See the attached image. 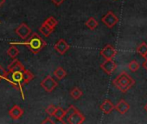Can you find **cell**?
Here are the masks:
<instances>
[{
    "label": "cell",
    "instance_id": "ba28073f",
    "mask_svg": "<svg viewBox=\"0 0 147 124\" xmlns=\"http://www.w3.org/2000/svg\"><path fill=\"white\" fill-rule=\"evenodd\" d=\"M117 54V50L111 45H107L103 49H101L100 51V55L106 59H113Z\"/></svg>",
    "mask_w": 147,
    "mask_h": 124
},
{
    "label": "cell",
    "instance_id": "4dcf8cb0",
    "mask_svg": "<svg viewBox=\"0 0 147 124\" xmlns=\"http://www.w3.org/2000/svg\"><path fill=\"white\" fill-rule=\"evenodd\" d=\"M144 59H147V53H145V55H144Z\"/></svg>",
    "mask_w": 147,
    "mask_h": 124
},
{
    "label": "cell",
    "instance_id": "7402d4cb",
    "mask_svg": "<svg viewBox=\"0 0 147 124\" xmlns=\"http://www.w3.org/2000/svg\"><path fill=\"white\" fill-rule=\"evenodd\" d=\"M43 23H45L46 25H48V26H49L50 28H53V29H54V28L57 25L58 22H57V20L55 19L53 17H49V18H47V19L43 22Z\"/></svg>",
    "mask_w": 147,
    "mask_h": 124
},
{
    "label": "cell",
    "instance_id": "3957f363",
    "mask_svg": "<svg viewBox=\"0 0 147 124\" xmlns=\"http://www.w3.org/2000/svg\"><path fill=\"white\" fill-rule=\"evenodd\" d=\"M113 84L119 91L125 93L133 86L135 81L127 73L123 72L117 76V78L113 81Z\"/></svg>",
    "mask_w": 147,
    "mask_h": 124
},
{
    "label": "cell",
    "instance_id": "603a6c76",
    "mask_svg": "<svg viewBox=\"0 0 147 124\" xmlns=\"http://www.w3.org/2000/svg\"><path fill=\"white\" fill-rule=\"evenodd\" d=\"M78 109L74 106V105H70L68 108H67V109H66V115L65 116H67V117H69L70 115H72L75 112H76Z\"/></svg>",
    "mask_w": 147,
    "mask_h": 124
},
{
    "label": "cell",
    "instance_id": "9c48e42d",
    "mask_svg": "<svg viewBox=\"0 0 147 124\" xmlns=\"http://www.w3.org/2000/svg\"><path fill=\"white\" fill-rule=\"evenodd\" d=\"M67 119V122L70 124H81L85 121V116L79 110H77Z\"/></svg>",
    "mask_w": 147,
    "mask_h": 124
},
{
    "label": "cell",
    "instance_id": "277c9868",
    "mask_svg": "<svg viewBox=\"0 0 147 124\" xmlns=\"http://www.w3.org/2000/svg\"><path fill=\"white\" fill-rule=\"evenodd\" d=\"M101 22L109 29H112L113 27H114L118 22H119V18L113 12V11H108L102 18H101Z\"/></svg>",
    "mask_w": 147,
    "mask_h": 124
},
{
    "label": "cell",
    "instance_id": "44dd1931",
    "mask_svg": "<svg viewBox=\"0 0 147 124\" xmlns=\"http://www.w3.org/2000/svg\"><path fill=\"white\" fill-rule=\"evenodd\" d=\"M140 67V65L139 63L137 61V60H131L130 63H129V70L131 72V73H135L137 72Z\"/></svg>",
    "mask_w": 147,
    "mask_h": 124
},
{
    "label": "cell",
    "instance_id": "f1b7e54d",
    "mask_svg": "<svg viewBox=\"0 0 147 124\" xmlns=\"http://www.w3.org/2000/svg\"><path fill=\"white\" fill-rule=\"evenodd\" d=\"M5 3V0H0V6H2Z\"/></svg>",
    "mask_w": 147,
    "mask_h": 124
},
{
    "label": "cell",
    "instance_id": "d6986e66",
    "mask_svg": "<svg viewBox=\"0 0 147 124\" xmlns=\"http://www.w3.org/2000/svg\"><path fill=\"white\" fill-rule=\"evenodd\" d=\"M70 96L75 100H77L82 96V91L78 87H75L70 91Z\"/></svg>",
    "mask_w": 147,
    "mask_h": 124
},
{
    "label": "cell",
    "instance_id": "d4e9b609",
    "mask_svg": "<svg viewBox=\"0 0 147 124\" xmlns=\"http://www.w3.org/2000/svg\"><path fill=\"white\" fill-rule=\"evenodd\" d=\"M5 75H6V71L1 66H0V81H1L2 79H5Z\"/></svg>",
    "mask_w": 147,
    "mask_h": 124
},
{
    "label": "cell",
    "instance_id": "e0dca14e",
    "mask_svg": "<svg viewBox=\"0 0 147 124\" xmlns=\"http://www.w3.org/2000/svg\"><path fill=\"white\" fill-rule=\"evenodd\" d=\"M98 24H99V23H98L97 20H96L95 18H94V17H89V18L88 19V21L86 22V26H87L89 29H91V30L95 29L97 28Z\"/></svg>",
    "mask_w": 147,
    "mask_h": 124
},
{
    "label": "cell",
    "instance_id": "484cf974",
    "mask_svg": "<svg viewBox=\"0 0 147 124\" xmlns=\"http://www.w3.org/2000/svg\"><path fill=\"white\" fill-rule=\"evenodd\" d=\"M51 1L55 5H57V6H59V5H61L65 0H51Z\"/></svg>",
    "mask_w": 147,
    "mask_h": 124
},
{
    "label": "cell",
    "instance_id": "4316f807",
    "mask_svg": "<svg viewBox=\"0 0 147 124\" xmlns=\"http://www.w3.org/2000/svg\"><path fill=\"white\" fill-rule=\"evenodd\" d=\"M42 124H46V123H51V124H53V123H54V121H53L49 117H48V118H46L44 121H42Z\"/></svg>",
    "mask_w": 147,
    "mask_h": 124
},
{
    "label": "cell",
    "instance_id": "ac0fdd59",
    "mask_svg": "<svg viewBox=\"0 0 147 124\" xmlns=\"http://www.w3.org/2000/svg\"><path fill=\"white\" fill-rule=\"evenodd\" d=\"M53 30H54L53 28H50L49 26L46 25L45 23H42V25L40 28V32L46 37H48L53 32Z\"/></svg>",
    "mask_w": 147,
    "mask_h": 124
},
{
    "label": "cell",
    "instance_id": "6da1fadb",
    "mask_svg": "<svg viewBox=\"0 0 147 124\" xmlns=\"http://www.w3.org/2000/svg\"><path fill=\"white\" fill-rule=\"evenodd\" d=\"M34 78L35 76L31 72L27 70L18 59H14L8 67V71H6L5 79L11 84L15 88H18L22 93L23 99H24L23 86L30 83Z\"/></svg>",
    "mask_w": 147,
    "mask_h": 124
},
{
    "label": "cell",
    "instance_id": "cb8c5ba5",
    "mask_svg": "<svg viewBox=\"0 0 147 124\" xmlns=\"http://www.w3.org/2000/svg\"><path fill=\"white\" fill-rule=\"evenodd\" d=\"M55 110H56V107H55V105H53V104L49 105L48 108L45 109L46 113H47L49 116H53L54 114H55Z\"/></svg>",
    "mask_w": 147,
    "mask_h": 124
},
{
    "label": "cell",
    "instance_id": "4fadbf2b",
    "mask_svg": "<svg viewBox=\"0 0 147 124\" xmlns=\"http://www.w3.org/2000/svg\"><path fill=\"white\" fill-rule=\"evenodd\" d=\"M101 111L106 114V115H108L110 114L113 109H114V104L109 100V99H106L100 106Z\"/></svg>",
    "mask_w": 147,
    "mask_h": 124
},
{
    "label": "cell",
    "instance_id": "5bb4252c",
    "mask_svg": "<svg viewBox=\"0 0 147 124\" xmlns=\"http://www.w3.org/2000/svg\"><path fill=\"white\" fill-rule=\"evenodd\" d=\"M54 75H55V77H56L57 79L61 80L62 79H64L67 76V72L64 70L63 67H59L54 71Z\"/></svg>",
    "mask_w": 147,
    "mask_h": 124
},
{
    "label": "cell",
    "instance_id": "5b68a950",
    "mask_svg": "<svg viewBox=\"0 0 147 124\" xmlns=\"http://www.w3.org/2000/svg\"><path fill=\"white\" fill-rule=\"evenodd\" d=\"M58 85V83L51 77L47 76L45 79L41 82V86L46 92H52Z\"/></svg>",
    "mask_w": 147,
    "mask_h": 124
},
{
    "label": "cell",
    "instance_id": "f546056e",
    "mask_svg": "<svg viewBox=\"0 0 147 124\" xmlns=\"http://www.w3.org/2000/svg\"><path fill=\"white\" fill-rule=\"evenodd\" d=\"M144 109L147 111V103H146V104H145V106H144Z\"/></svg>",
    "mask_w": 147,
    "mask_h": 124
},
{
    "label": "cell",
    "instance_id": "7c38bea8",
    "mask_svg": "<svg viewBox=\"0 0 147 124\" xmlns=\"http://www.w3.org/2000/svg\"><path fill=\"white\" fill-rule=\"evenodd\" d=\"M114 109H115L119 114L124 115V114H125V113L129 110L130 105H129V103H128L127 102H125V100L121 99V100L114 106Z\"/></svg>",
    "mask_w": 147,
    "mask_h": 124
},
{
    "label": "cell",
    "instance_id": "8fae6325",
    "mask_svg": "<svg viewBox=\"0 0 147 124\" xmlns=\"http://www.w3.org/2000/svg\"><path fill=\"white\" fill-rule=\"evenodd\" d=\"M10 116L14 120H18L24 115V109H21L18 105L15 104L9 111Z\"/></svg>",
    "mask_w": 147,
    "mask_h": 124
},
{
    "label": "cell",
    "instance_id": "8992f818",
    "mask_svg": "<svg viewBox=\"0 0 147 124\" xmlns=\"http://www.w3.org/2000/svg\"><path fill=\"white\" fill-rule=\"evenodd\" d=\"M16 34L23 40H26L31 34V29L24 23H21L15 30Z\"/></svg>",
    "mask_w": 147,
    "mask_h": 124
},
{
    "label": "cell",
    "instance_id": "2e32d148",
    "mask_svg": "<svg viewBox=\"0 0 147 124\" xmlns=\"http://www.w3.org/2000/svg\"><path fill=\"white\" fill-rule=\"evenodd\" d=\"M7 54L11 58V59H16L17 58V56L19 54V50H18V48L16 47V46H14V45H12V46H11L9 48H8V50H7Z\"/></svg>",
    "mask_w": 147,
    "mask_h": 124
},
{
    "label": "cell",
    "instance_id": "83f0119b",
    "mask_svg": "<svg viewBox=\"0 0 147 124\" xmlns=\"http://www.w3.org/2000/svg\"><path fill=\"white\" fill-rule=\"evenodd\" d=\"M143 67L145 68V70L147 71V59H145V60L143 62Z\"/></svg>",
    "mask_w": 147,
    "mask_h": 124
},
{
    "label": "cell",
    "instance_id": "52a82bcc",
    "mask_svg": "<svg viewBox=\"0 0 147 124\" xmlns=\"http://www.w3.org/2000/svg\"><path fill=\"white\" fill-rule=\"evenodd\" d=\"M116 63L113 60V59H106L103 63L100 65V68L108 75L113 74V73L115 71L116 69Z\"/></svg>",
    "mask_w": 147,
    "mask_h": 124
},
{
    "label": "cell",
    "instance_id": "7a4b0ae2",
    "mask_svg": "<svg viewBox=\"0 0 147 124\" xmlns=\"http://www.w3.org/2000/svg\"><path fill=\"white\" fill-rule=\"evenodd\" d=\"M15 44H23L26 46L30 51L33 53H38L40 51H42L47 45L46 41L36 33H33L32 35L24 42L22 43H15Z\"/></svg>",
    "mask_w": 147,
    "mask_h": 124
},
{
    "label": "cell",
    "instance_id": "9a60e30c",
    "mask_svg": "<svg viewBox=\"0 0 147 124\" xmlns=\"http://www.w3.org/2000/svg\"><path fill=\"white\" fill-rule=\"evenodd\" d=\"M65 115H66V110H65V109H63L61 107L56 108V110H55V114H54V116H55L58 121H63L62 119L65 117Z\"/></svg>",
    "mask_w": 147,
    "mask_h": 124
},
{
    "label": "cell",
    "instance_id": "ffe728a7",
    "mask_svg": "<svg viewBox=\"0 0 147 124\" xmlns=\"http://www.w3.org/2000/svg\"><path fill=\"white\" fill-rule=\"evenodd\" d=\"M137 53H139L142 57L145 55L147 53V44L145 42H142L138 47H137Z\"/></svg>",
    "mask_w": 147,
    "mask_h": 124
},
{
    "label": "cell",
    "instance_id": "30bf717a",
    "mask_svg": "<svg viewBox=\"0 0 147 124\" xmlns=\"http://www.w3.org/2000/svg\"><path fill=\"white\" fill-rule=\"evenodd\" d=\"M55 49L56 52H58L60 54H64L70 47V46L67 44V42L64 39H60L55 44Z\"/></svg>",
    "mask_w": 147,
    "mask_h": 124
}]
</instances>
